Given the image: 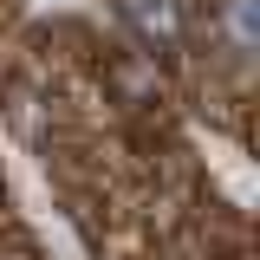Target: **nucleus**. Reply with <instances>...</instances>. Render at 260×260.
I'll return each instance as SVG.
<instances>
[{"mask_svg":"<svg viewBox=\"0 0 260 260\" xmlns=\"http://www.w3.org/2000/svg\"><path fill=\"white\" fill-rule=\"evenodd\" d=\"M124 20L150 46H162V52H176V39H182V20H176V0H124Z\"/></svg>","mask_w":260,"mask_h":260,"instance_id":"nucleus-1","label":"nucleus"}]
</instances>
